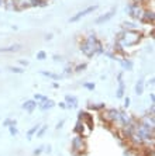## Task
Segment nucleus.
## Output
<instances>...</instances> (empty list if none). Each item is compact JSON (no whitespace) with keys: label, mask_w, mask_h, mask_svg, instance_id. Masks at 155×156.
<instances>
[{"label":"nucleus","mask_w":155,"mask_h":156,"mask_svg":"<svg viewBox=\"0 0 155 156\" xmlns=\"http://www.w3.org/2000/svg\"><path fill=\"white\" fill-rule=\"evenodd\" d=\"M4 3V0H0V4H3Z\"/></svg>","instance_id":"obj_35"},{"label":"nucleus","mask_w":155,"mask_h":156,"mask_svg":"<svg viewBox=\"0 0 155 156\" xmlns=\"http://www.w3.org/2000/svg\"><path fill=\"white\" fill-rule=\"evenodd\" d=\"M45 58H47V53H45L44 51H40V52L37 53V59H40V61H44Z\"/></svg>","instance_id":"obj_22"},{"label":"nucleus","mask_w":155,"mask_h":156,"mask_svg":"<svg viewBox=\"0 0 155 156\" xmlns=\"http://www.w3.org/2000/svg\"><path fill=\"white\" fill-rule=\"evenodd\" d=\"M143 37V33H140L138 30H123L116 38V45L126 51V48L137 45Z\"/></svg>","instance_id":"obj_1"},{"label":"nucleus","mask_w":155,"mask_h":156,"mask_svg":"<svg viewBox=\"0 0 155 156\" xmlns=\"http://www.w3.org/2000/svg\"><path fill=\"white\" fill-rule=\"evenodd\" d=\"M37 106L40 107V110L41 111H47L49 110V108H52L54 106H55V103H54L52 100H44V101H40V103H37Z\"/></svg>","instance_id":"obj_6"},{"label":"nucleus","mask_w":155,"mask_h":156,"mask_svg":"<svg viewBox=\"0 0 155 156\" xmlns=\"http://www.w3.org/2000/svg\"><path fill=\"white\" fill-rule=\"evenodd\" d=\"M37 107V101L35 100H27L24 104H23V108H24L27 113H33Z\"/></svg>","instance_id":"obj_8"},{"label":"nucleus","mask_w":155,"mask_h":156,"mask_svg":"<svg viewBox=\"0 0 155 156\" xmlns=\"http://www.w3.org/2000/svg\"><path fill=\"white\" fill-rule=\"evenodd\" d=\"M12 124H16V121H13V119H10V118H7L6 121L3 123V127H10Z\"/></svg>","instance_id":"obj_24"},{"label":"nucleus","mask_w":155,"mask_h":156,"mask_svg":"<svg viewBox=\"0 0 155 156\" xmlns=\"http://www.w3.org/2000/svg\"><path fill=\"white\" fill-rule=\"evenodd\" d=\"M89 108L90 110H94V111H100L104 108V104L100 103V104H89Z\"/></svg>","instance_id":"obj_14"},{"label":"nucleus","mask_w":155,"mask_h":156,"mask_svg":"<svg viewBox=\"0 0 155 156\" xmlns=\"http://www.w3.org/2000/svg\"><path fill=\"white\" fill-rule=\"evenodd\" d=\"M65 103H66V107H68V108H75V107H78V99L75 96L68 94L65 97Z\"/></svg>","instance_id":"obj_9"},{"label":"nucleus","mask_w":155,"mask_h":156,"mask_svg":"<svg viewBox=\"0 0 155 156\" xmlns=\"http://www.w3.org/2000/svg\"><path fill=\"white\" fill-rule=\"evenodd\" d=\"M41 75H44V76H47V78L54 79V80H59V79H61L59 75H55V73H52V72H41Z\"/></svg>","instance_id":"obj_13"},{"label":"nucleus","mask_w":155,"mask_h":156,"mask_svg":"<svg viewBox=\"0 0 155 156\" xmlns=\"http://www.w3.org/2000/svg\"><path fill=\"white\" fill-rule=\"evenodd\" d=\"M8 129H10V134H12L13 136H16L17 134H18V131H17V128H16V124H12V125L8 127Z\"/></svg>","instance_id":"obj_19"},{"label":"nucleus","mask_w":155,"mask_h":156,"mask_svg":"<svg viewBox=\"0 0 155 156\" xmlns=\"http://www.w3.org/2000/svg\"><path fill=\"white\" fill-rule=\"evenodd\" d=\"M83 87L89 89V90H93V89H94V83H85V84H83Z\"/></svg>","instance_id":"obj_25"},{"label":"nucleus","mask_w":155,"mask_h":156,"mask_svg":"<svg viewBox=\"0 0 155 156\" xmlns=\"http://www.w3.org/2000/svg\"><path fill=\"white\" fill-rule=\"evenodd\" d=\"M79 48H81L82 53H85L87 58H92L94 55H97V53L104 52L103 51V44L99 41L94 34H89L86 38H83Z\"/></svg>","instance_id":"obj_2"},{"label":"nucleus","mask_w":155,"mask_h":156,"mask_svg":"<svg viewBox=\"0 0 155 156\" xmlns=\"http://www.w3.org/2000/svg\"><path fill=\"white\" fill-rule=\"evenodd\" d=\"M4 6L7 8H10V10H12V8H16V0H6V2H4Z\"/></svg>","instance_id":"obj_15"},{"label":"nucleus","mask_w":155,"mask_h":156,"mask_svg":"<svg viewBox=\"0 0 155 156\" xmlns=\"http://www.w3.org/2000/svg\"><path fill=\"white\" fill-rule=\"evenodd\" d=\"M30 2V6H44V2L45 0H28Z\"/></svg>","instance_id":"obj_17"},{"label":"nucleus","mask_w":155,"mask_h":156,"mask_svg":"<svg viewBox=\"0 0 155 156\" xmlns=\"http://www.w3.org/2000/svg\"><path fill=\"white\" fill-rule=\"evenodd\" d=\"M48 97H45V96H42V94H35L34 96V100L37 101V103H40V101H44V100H47Z\"/></svg>","instance_id":"obj_21"},{"label":"nucleus","mask_w":155,"mask_h":156,"mask_svg":"<svg viewBox=\"0 0 155 156\" xmlns=\"http://www.w3.org/2000/svg\"><path fill=\"white\" fill-rule=\"evenodd\" d=\"M86 63H81V65H78L76 68H75V72H81V70H85L86 69Z\"/></svg>","instance_id":"obj_23"},{"label":"nucleus","mask_w":155,"mask_h":156,"mask_svg":"<svg viewBox=\"0 0 155 156\" xmlns=\"http://www.w3.org/2000/svg\"><path fill=\"white\" fill-rule=\"evenodd\" d=\"M20 63H21V65H24V66L28 65V62H27V61H20Z\"/></svg>","instance_id":"obj_30"},{"label":"nucleus","mask_w":155,"mask_h":156,"mask_svg":"<svg viewBox=\"0 0 155 156\" xmlns=\"http://www.w3.org/2000/svg\"><path fill=\"white\" fill-rule=\"evenodd\" d=\"M21 49V45H10L6 48H0V52H17Z\"/></svg>","instance_id":"obj_11"},{"label":"nucleus","mask_w":155,"mask_h":156,"mask_svg":"<svg viewBox=\"0 0 155 156\" xmlns=\"http://www.w3.org/2000/svg\"><path fill=\"white\" fill-rule=\"evenodd\" d=\"M150 84H151V86H154V79H151V80L148 82V86H150Z\"/></svg>","instance_id":"obj_33"},{"label":"nucleus","mask_w":155,"mask_h":156,"mask_svg":"<svg viewBox=\"0 0 155 156\" xmlns=\"http://www.w3.org/2000/svg\"><path fill=\"white\" fill-rule=\"evenodd\" d=\"M120 65L123 66V69H126V70H131V69H133V61L127 59V58L120 59Z\"/></svg>","instance_id":"obj_10"},{"label":"nucleus","mask_w":155,"mask_h":156,"mask_svg":"<svg viewBox=\"0 0 155 156\" xmlns=\"http://www.w3.org/2000/svg\"><path fill=\"white\" fill-rule=\"evenodd\" d=\"M143 91H144V80L140 79L137 82V84H135V93L137 94H143Z\"/></svg>","instance_id":"obj_12"},{"label":"nucleus","mask_w":155,"mask_h":156,"mask_svg":"<svg viewBox=\"0 0 155 156\" xmlns=\"http://www.w3.org/2000/svg\"><path fill=\"white\" fill-rule=\"evenodd\" d=\"M47 129H48V127H47V125H44L42 128H38V131H37V136H38V138H41V136L44 135Z\"/></svg>","instance_id":"obj_18"},{"label":"nucleus","mask_w":155,"mask_h":156,"mask_svg":"<svg viewBox=\"0 0 155 156\" xmlns=\"http://www.w3.org/2000/svg\"><path fill=\"white\" fill-rule=\"evenodd\" d=\"M114 13H116V8H111L109 13H106V14H103V16H100L96 20V24H103V23H106V21H109L111 18V17L114 16Z\"/></svg>","instance_id":"obj_5"},{"label":"nucleus","mask_w":155,"mask_h":156,"mask_svg":"<svg viewBox=\"0 0 155 156\" xmlns=\"http://www.w3.org/2000/svg\"><path fill=\"white\" fill-rule=\"evenodd\" d=\"M59 107H61V108H66V104L65 103H59Z\"/></svg>","instance_id":"obj_31"},{"label":"nucleus","mask_w":155,"mask_h":156,"mask_svg":"<svg viewBox=\"0 0 155 156\" xmlns=\"http://www.w3.org/2000/svg\"><path fill=\"white\" fill-rule=\"evenodd\" d=\"M38 128H40V125H34V127L31 128V129H30V131H28V134H27V135H28V139H31V136H33L34 134H37Z\"/></svg>","instance_id":"obj_16"},{"label":"nucleus","mask_w":155,"mask_h":156,"mask_svg":"<svg viewBox=\"0 0 155 156\" xmlns=\"http://www.w3.org/2000/svg\"><path fill=\"white\" fill-rule=\"evenodd\" d=\"M10 72H13V73H18V75H21V73H24V69L23 68H10Z\"/></svg>","instance_id":"obj_20"},{"label":"nucleus","mask_w":155,"mask_h":156,"mask_svg":"<svg viewBox=\"0 0 155 156\" xmlns=\"http://www.w3.org/2000/svg\"><path fill=\"white\" fill-rule=\"evenodd\" d=\"M62 127H64V121H61V123H58L57 129H59V128H62Z\"/></svg>","instance_id":"obj_28"},{"label":"nucleus","mask_w":155,"mask_h":156,"mask_svg":"<svg viewBox=\"0 0 155 156\" xmlns=\"http://www.w3.org/2000/svg\"><path fill=\"white\" fill-rule=\"evenodd\" d=\"M51 38H52V35H51V34H48V35L45 37V40H51Z\"/></svg>","instance_id":"obj_34"},{"label":"nucleus","mask_w":155,"mask_h":156,"mask_svg":"<svg viewBox=\"0 0 155 156\" xmlns=\"http://www.w3.org/2000/svg\"><path fill=\"white\" fill-rule=\"evenodd\" d=\"M96 8H97V6H90V7L85 8V10H82V11H79L78 14H75V16L71 18V23H76V21H79L82 17H85V16H87V14H90V13L94 11Z\"/></svg>","instance_id":"obj_4"},{"label":"nucleus","mask_w":155,"mask_h":156,"mask_svg":"<svg viewBox=\"0 0 155 156\" xmlns=\"http://www.w3.org/2000/svg\"><path fill=\"white\" fill-rule=\"evenodd\" d=\"M150 97H151V101H152V104L155 103V94L154 93H151V96H150Z\"/></svg>","instance_id":"obj_29"},{"label":"nucleus","mask_w":155,"mask_h":156,"mask_svg":"<svg viewBox=\"0 0 155 156\" xmlns=\"http://www.w3.org/2000/svg\"><path fill=\"white\" fill-rule=\"evenodd\" d=\"M86 142H85V136L82 135H78L75 136L74 139H72V153L75 156H79L82 153L86 152Z\"/></svg>","instance_id":"obj_3"},{"label":"nucleus","mask_w":155,"mask_h":156,"mask_svg":"<svg viewBox=\"0 0 155 156\" xmlns=\"http://www.w3.org/2000/svg\"><path fill=\"white\" fill-rule=\"evenodd\" d=\"M128 106H130V99L127 97V99L124 100V107H128Z\"/></svg>","instance_id":"obj_27"},{"label":"nucleus","mask_w":155,"mask_h":156,"mask_svg":"<svg viewBox=\"0 0 155 156\" xmlns=\"http://www.w3.org/2000/svg\"><path fill=\"white\" fill-rule=\"evenodd\" d=\"M44 148H45V146H41V148H38V149H35V151H34V155H35V156H38V155H41V153H42V151H44Z\"/></svg>","instance_id":"obj_26"},{"label":"nucleus","mask_w":155,"mask_h":156,"mask_svg":"<svg viewBox=\"0 0 155 156\" xmlns=\"http://www.w3.org/2000/svg\"><path fill=\"white\" fill-rule=\"evenodd\" d=\"M54 59H55V61H61V56H58V55H55V56H54Z\"/></svg>","instance_id":"obj_32"},{"label":"nucleus","mask_w":155,"mask_h":156,"mask_svg":"<svg viewBox=\"0 0 155 156\" xmlns=\"http://www.w3.org/2000/svg\"><path fill=\"white\" fill-rule=\"evenodd\" d=\"M124 90H126V86H124V82H123V73H118V89H117V97H123L124 96Z\"/></svg>","instance_id":"obj_7"}]
</instances>
